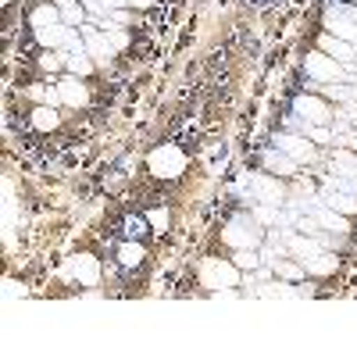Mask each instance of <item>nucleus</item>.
I'll return each mask as SVG.
<instances>
[{"instance_id": "a211bd4d", "label": "nucleus", "mask_w": 357, "mask_h": 357, "mask_svg": "<svg viewBox=\"0 0 357 357\" xmlns=\"http://www.w3.org/2000/svg\"><path fill=\"white\" fill-rule=\"evenodd\" d=\"M336 268V257L329 254V250H321V254H314L311 261H304V272H311V275H329Z\"/></svg>"}, {"instance_id": "6e6552de", "label": "nucleus", "mask_w": 357, "mask_h": 357, "mask_svg": "<svg viewBox=\"0 0 357 357\" xmlns=\"http://www.w3.org/2000/svg\"><path fill=\"white\" fill-rule=\"evenodd\" d=\"M272 143L279 146V151H286L293 161H314V146H311L304 136H289V132H279Z\"/></svg>"}, {"instance_id": "39448f33", "label": "nucleus", "mask_w": 357, "mask_h": 357, "mask_svg": "<svg viewBox=\"0 0 357 357\" xmlns=\"http://www.w3.org/2000/svg\"><path fill=\"white\" fill-rule=\"evenodd\" d=\"M301 211H307V218H314L321 229H333V232H347V215L333 211L329 204H321V200H304L301 204Z\"/></svg>"}, {"instance_id": "412c9836", "label": "nucleus", "mask_w": 357, "mask_h": 357, "mask_svg": "<svg viewBox=\"0 0 357 357\" xmlns=\"http://www.w3.org/2000/svg\"><path fill=\"white\" fill-rule=\"evenodd\" d=\"M333 168H340V175H357V154L336 151V154H333Z\"/></svg>"}, {"instance_id": "dca6fc26", "label": "nucleus", "mask_w": 357, "mask_h": 357, "mask_svg": "<svg viewBox=\"0 0 357 357\" xmlns=\"http://www.w3.org/2000/svg\"><path fill=\"white\" fill-rule=\"evenodd\" d=\"M264 168H272V172H279V175H293V168H296V161L286 154V151H279V146H272V151H264Z\"/></svg>"}, {"instance_id": "9d476101", "label": "nucleus", "mask_w": 357, "mask_h": 357, "mask_svg": "<svg viewBox=\"0 0 357 357\" xmlns=\"http://www.w3.org/2000/svg\"><path fill=\"white\" fill-rule=\"evenodd\" d=\"M207 282H211V286H236V282H240V264L207 261Z\"/></svg>"}, {"instance_id": "cd10ccee", "label": "nucleus", "mask_w": 357, "mask_h": 357, "mask_svg": "<svg viewBox=\"0 0 357 357\" xmlns=\"http://www.w3.org/2000/svg\"><path fill=\"white\" fill-rule=\"evenodd\" d=\"M61 57H65L61 50H47V54L40 57V65H43L47 72H54V68H61Z\"/></svg>"}, {"instance_id": "0eeeda50", "label": "nucleus", "mask_w": 357, "mask_h": 357, "mask_svg": "<svg viewBox=\"0 0 357 357\" xmlns=\"http://www.w3.org/2000/svg\"><path fill=\"white\" fill-rule=\"evenodd\" d=\"M186 168V161H183V154H178L175 151V146H161V151H154L151 154V172L154 175H178V172H183Z\"/></svg>"}, {"instance_id": "f257e3e1", "label": "nucleus", "mask_w": 357, "mask_h": 357, "mask_svg": "<svg viewBox=\"0 0 357 357\" xmlns=\"http://www.w3.org/2000/svg\"><path fill=\"white\" fill-rule=\"evenodd\" d=\"M225 243L236 250H257L264 243V232L257 229V218H232L225 229Z\"/></svg>"}, {"instance_id": "4be33fe9", "label": "nucleus", "mask_w": 357, "mask_h": 357, "mask_svg": "<svg viewBox=\"0 0 357 357\" xmlns=\"http://www.w3.org/2000/svg\"><path fill=\"white\" fill-rule=\"evenodd\" d=\"M68 57V72L72 75H89V72H93V61H89V54H65Z\"/></svg>"}, {"instance_id": "9b49d317", "label": "nucleus", "mask_w": 357, "mask_h": 357, "mask_svg": "<svg viewBox=\"0 0 357 357\" xmlns=\"http://www.w3.org/2000/svg\"><path fill=\"white\" fill-rule=\"evenodd\" d=\"M321 204H329L333 211H340V215H357V197H350V193H343V190H333V186H325L321 190V197H318Z\"/></svg>"}, {"instance_id": "6ab92c4d", "label": "nucleus", "mask_w": 357, "mask_h": 357, "mask_svg": "<svg viewBox=\"0 0 357 357\" xmlns=\"http://www.w3.org/2000/svg\"><path fill=\"white\" fill-rule=\"evenodd\" d=\"M57 8H61V22L65 25H75V29L86 25V11L75 4V0H57Z\"/></svg>"}, {"instance_id": "72a5a7b5", "label": "nucleus", "mask_w": 357, "mask_h": 357, "mask_svg": "<svg viewBox=\"0 0 357 357\" xmlns=\"http://www.w3.org/2000/svg\"><path fill=\"white\" fill-rule=\"evenodd\" d=\"M129 4H136V8H151L154 0H129Z\"/></svg>"}, {"instance_id": "4468645a", "label": "nucleus", "mask_w": 357, "mask_h": 357, "mask_svg": "<svg viewBox=\"0 0 357 357\" xmlns=\"http://www.w3.org/2000/svg\"><path fill=\"white\" fill-rule=\"evenodd\" d=\"M321 50L329 54V57H336L340 65H350V61H354V54H357L354 43H347V40H340V36H333V33H325V36H321Z\"/></svg>"}, {"instance_id": "c756f323", "label": "nucleus", "mask_w": 357, "mask_h": 357, "mask_svg": "<svg viewBox=\"0 0 357 357\" xmlns=\"http://www.w3.org/2000/svg\"><path fill=\"white\" fill-rule=\"evenodd\" d=\"M126 232L129 236H139V232H146V222L143 218H126Z\"/></svg>"}, {"instance_id": "f3484780", "label": "nucleus", "mask_w": 357, "mask_h": 357, "mask_svg": "<svg viewBox=\"0 0 357 357\" xmlns=\"http://www.w3.org/2000/svg\"><path fill=\"white\" fill-rule=\"evenodd\" d=\"M61 97H65V104H72V107H82L86 100H89V93H86V86H79V79H65L61 86Z\"/></svg>"}, {"instance_id": "7ed1b4c3", "label": "nucleus", "mask_w": 357, "mask_h": 357, "mask_svg": "<svg viewBox=\"0 0 357 357\" xmlns=\"http://www.w3.org/2000/svg\"><path fill=\"white\" fill-rule=\"evenodd\" d=\"M307 75H311L314 82H340V79H347L350 72L336 61V57L325 54V50H314V54H307Z\"/></svg>"}, {"instance_id": "423d86ee", "label": "nucleus", "mask_w": 357, "mask_h": 357, "mask_svg": "<svg viewBox=\"0 0 357 357\" xmlns=\"http://www.w3.org/2000/svg\"><path fill=\"white\" fill-rule=\"evenodd\" d=\"M293 111H296V118H304V122H311V126H325V122H329V104H325V100H318V97H296L293 100Z\"/></svg>"}, {"instance_id": "2eb2a0df", "label": "nucleus", "mask_w": 357, "mask_h": 357, "mask_svg": "<svg viewBox=\"0 0 357 357\" xmlns=\"http://www.w3.org/2000/svg\"><path fill=\"white\" fill-rule=\"evenodd\" d=\"M65 33H68V25H65V22H57V25H43V29H36V40H40L47 50H61Z\"/></svg>"}, {"instance_id": "f03ea898", "label": "nucleus", "mask_w": 357, "mask_h": 357, "mask_svg": "<svg viewBox=\"0 0 357 357\" xmlns=\"http://www.w3.org/2000/svg\"><path fill=\"white\" fill-rule=\"evenodd\" d=\"M240 190H250V200H257V204H275L279 207V200H282V186L272 175H243Z\"/></svg>"}, {"instance_id": "a878e982", "label": "nucleus", "mask_w": 357, "mask_h": 357, "mask_svg": "<svg viewBox=\"0 0 357 357\" xmlns=\"http://www.w3.org/2000/svg\"><path fill=\"white\" fill-rule=\"evenodd\" d=\"M118 257H122V264H126V268H132V264H139V261H143V247L126 243L122 250H118Z\"/></svg>"}, {"instance_id": "2f4dec72", "label": "nucleus", "mask_w": 357, "mask_h": 357, "mask_svg": "<svg viewBox=\"0 0 357 357\" xmlns=\"http://www.w3.org/2000/svg\"><path fill=\"white\" fill-rule=\"evenodd\" d=\"M151 225L165 229V225H168V211H154V215H151Z\"/></svg>"}, {"instance_id": "aec40b11", "label": "nucleus", "mask_w": 357, "mask_h": 357, "mask_svg": "<svg viewBox=\"0 0 357 357\" xmlns=\"http://www.w3.org/2000/svg\"><path fill=\"white\" fill-rule=\"evenodd\" d=\"M57 22H61V8L43 4V8L33 11V25H36V29H43V25H57Z\"/></svg>"}, {"instance_id": "f8f14e48", "label": "nucleus", "mask_w": 357, "mask_h": 357, "mask_svg": "<svg viewBox=\"0 0 357 357\" xmlns=\"http://www.w3.org/2000/svg\"><path fill=\"white\" fill-rule=\"evenodd\" d=\"M286 247H289V254H296L301 261H311L314 254H321V250H325V243H321V240H311V236H296V232H289V236H286Z\"/></svg>"}, {"instance_id": "20e7f679", "label": "nucleus", "mask_w": 357, "mask_h": 357, "mask_svg": "<svg viewBox=\"0 0 357 357\" xmlns=\"http://www.w3.org/2000/svg\"><path fill=\"white\" fill-rule=\"evenodd\" d=\"M79 29H82V40H86L89 57H93L97 65H107L111 57H114V43L107 40V33H104V29H97V25H79Z\"/></svg>"}, {"instance_id": "5701e85b", "label": "nucleus", "mask_w": 357, "mask_h": 357, "mask_svg": "<svg viewBox=\"0 0 357 357\" xmlns=\"http://www.w3.org/2000/svg\"><path fill=\"white\" fill-rule=\"evenodd\" d=\"M33 126H36V129H43V132L57 126V114H54V107H50V104H43V107H36V111H33Z\"/></svg>"}, {"instance_id": "ddd939ff", "label": "nucleus", "mask_w": 357, "mask_h": 357, "mask_svg": "<svg viewBox=\"0 0 357 357\" xmlns=\"http://www.w3.org/2000/svg\"><path fill=\"white\" fill-rule=\"evenodd\" d=\"M325 29H329L333 36H340V40H347V43L357 47V22H354V18H343V15L325 11Z\"/></svg>"}, {"instance_id": "c85d7f7f", "label": "nucleus", "mask_w": 357, "mask_h": 357, "mask_svg": "<svg viewBox=\"0 0 357 357\" xmlns=\"http://www.w3.org/2000/svg\"><path fill=\"white\" fill-rule=\"evenodd\" d=\"M236 264H240V268H257L261 257H257V250H240V254H236Z\"/></svg>"}, {"instance_id": "7c9ffc66", "label": "nucleus", "mask_w": 357, "mask_h": 357, "mask_svg": "<svg viewBox=\"0 0 357 357\" xmlns=\"http://www.w3.org/2000/svg\"><path fill=\"white\" fill-rule=\"evenodd\" d=\"M333 15H343V18H354L357 22V8H347V4H329Z\"/></svg>"}, {"instance_id": "473e14b6", "label": "nucleus", "mask_w": 357, "mask_h": 357, "mask_svg": "<svg viewBox=\"0 0 357 357\" xmlns=\"http://www.w3.org/2000/svg\"><path fill=\"white\" fill-rule=\"evenodd\" d=\"M336 136H340L343 143H350V146H354V151H357V132H354V136H347V132H336Z\"/></svg>"}, {"instance_id": "1a4fd4ad", "label": "nucleus", "mask_w": 357, "mask_h": 357, "mask_svg": "<svg viewBox=\"0 0 357 357\" xmlns=\"http://www.w3.org/2000/svg\"><path fill=\"white\" fill-rule=\"evenodd\" d=\"M68 275L79 279V286H97V279H100V264H97V257L79 254V257L72 261V268H68Z\"/></svg>"}, {"instance_id": "b1692460", "label": "nucleus", "mask_w": 357, "mask_h": 357, "mask_svg": "<svg viewBox=\"0 0 357 357\" xmlns=\"http://www.w3.org/2000/svg\"><path fill=\"white\" fill-rule=\"evenodd\" d=\"M325 186H333V190H343V193L357 197V175H329V178H325Z\"/></svg>"}, {"instance_id": "393cba45", "label": "nucleus", "mask_w": 357, "mask_h": 357, "mask_svg": "<svg viewBox=\"0 0 357 357\" xmlns=\"http://www.w3.org/2000/svg\"><path fill=\"white\" fill-rule=\"evenodd\" d=\"M29 93H33L36 100H43V104H50V107L65 100V97H61V89H43V86H33V89H29Z\"/></svg>"}, {"instance_id": "bb28decb", "label": "nucleus", "mask_w": 357, "mask_h": 357, "mask_svg": "<svg viewBox=\"0 0 357 357\" xmlns=\"http://www.w3.org/2000/svg\"><path fill=\"white\" fill-rule=\"evenodd\" d=\"M275 272H279L282 279H301V275H304V268H301V264H293V261H275Z\"/></svg>"}]
</instances>
